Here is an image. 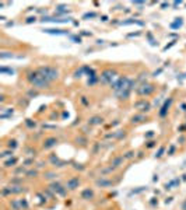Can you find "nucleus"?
<instances>
[{
    "label": "nucleus",
    "instance_id": "nucleus-1",
    "mask_svg": "<svg viewBox=\"0 0 186 210\" xmlns=\"http://www.w3.org/2000/svg\"><path fill=\"white\" fill-rule=\"evenodd\" d=\"M133 84H134V81L130 80L129 77H119L110 86H112L114 91L116 92V95L120 99H127V97L130 95V91L133 88Z\"/></svg>",
    "mask_w": 186,
    "mask_h": 210
},
{
    "label": "nucleus",
    "instance_id": "nucleus-2",
    "mask_svg": "<svg viewBox=\"0 0 186 210\" xmlns=\"http://www.w3.org/2000/svg\"><path fill=\"white\" fill-rule=\"evenodd\" d=\"M27 79H28L29 84L34 86L35 88H48L49 84H51L41 73H39L38 70H32V72H29L28 76H27Z\"/></svg>",
    "mask_w": 186,
    "mask_h": 210
},
{
    "label": "nucleus",
    "instance_id": "nucleus-3",
    "mask_svg": "<svg viewBox=\"0 0 186 210\" xmlns=\"http://www.w3.org/2000/svg\"><path fill=\"white\" fill-rule=\"evenodd\" d=\"M37 70H38L39 73H41L42 76L49 81V83H52V81H55V80L59 79V70H57L56 67H53V66H41V67H38Z\"/></svg>",
    "mask_w": 186,
    "mask_h": 210
},
{
    "label": "nucleus",
    "instance_id": "nucleus-4",
    "mask_svg": "<svg viewBox=\"0 0 186 210\" xmlns=\"http://www.w3.org/2000/svg\"><path fill=\"white\" fill-rule=\"evenodd\" d=\"M115 77H116V72L112 69H107L101 73L99 81H101L102 84H112L115 81Z\"/></svg>",
    "mask_w": 186,
    "mask_h": 210
},
{
    "label": "nucleus",
    "instance_id": "nucleus-5",
    "mask_svg": "<svg viewBox=\"0 0 186 210\" xmlns=\"http://www.w3.org/2000/svg\"><path fill=\"white\" fill-rule=\"evenodd\" d=\"M155 91V87L153 86V84H148V83H145V84H141V86L139 87V88H137V94H139V95H151L153 92Z\"/></svg>",
    "mask_w": 186,
    "mask_h": 210
},
{
    "label": "nucleus",
    "instance_id": "nucleus-6",
    "mask_svg": "<svg viewBox=\"0 0 186 210\" xmlns=\"http://www.w3.org/2000/svg\"><path fill=\"white\" fill-rule=\"evenodd\" d=\"M11 207H13V210H22L28 207V203L25 199H14V200H11Z\"/></svg>",
    "mask_w": 186,
    "mask_h": 210
},
{
    "label": "nucleus",
    "instance_id": "nucleus-7",
    "mask_svg": "<svg viewBox=\"0 0 186 210\" xmlns=\"http://www.w3.org/2000/svg\"><path fill=\"white\" fill-rule=\"evenodd\" d=\"M49 188H51L52 192H56V193L62 195V196H64V195H66V189L67 188H63V186H62L59 182H52Z\"/></svg>",
    "mask_w": 186,
    "mask_h": 210
},
{
    "label": "nucleus",
    "instance_id": "nucleus-8",
    "mask_svg": "<svg viewBox=\"0 0 186 210\" xmlns=\"http://www.w3.org/2000/svg\"><path fill=\"white\" fill-rule=\"evenodd\" d=\"M172 102H173L172 98H168L167 101L164 102V105H162V107H161V109H160V116H161V118L167 116V114H168V111H169V108H171V105H172Z\"/></svg>",
    "mask_w": 186,
    "mask_h": 210
},
{
    "label": "nucleus",
    "instance_id": "nucleus-9",
    "mask_svg": "<svg viewBox=\"0 0 186 210\" xmlns=\"http://www.w3.org/2000/svg\"><path fill=\"white\" fill-rule=\"evenodd\" d=\"M79 185H80V178L79 177H73V178H70L69 181H67L66 188L69 189V191H74V189L79 188Z\"/></svg>",
    "mask_w": 186,
    "mask_h": 210
},
{
    "label": "nucleus",
    "instance_id": "nucleus-10",
    "mask_svg": "<svg viewBox=\"0 0 186 210\" xmlns=\"http://www.w3.org/2000/svg\"><path fill=\"white\" fill-rule=\"evenodd\" d=\"M21 192H25V188H22V186H9V188H4L3 189V195L21 193Z\"/></svg>",
    "mask_w": 186,
    "mask_h": 210
},
{
    "label": "nucleus",
    "instance_id": "nucleus-11",
    "mask_svg": "<svg viewBox=\"0 0 186 210\" xmlns=\"http://www.w3.org/2000/svg\"><path fill=\"white\" fill-rule=\"evenodd\" d=\"M56 143H57L56 137H48V139L44 142V149H51V147L56 146Z\"/></svg>",
    "mask_w": 186,
    "mask_h": 210
},
{
    "label": "nucleus",
    "instance_id": "nucleus-12",
    "mask_svg": "<svg viewBox=\"0 0 186 210\" xmlns=\"http://www.w3.org/2000/svg\"><path fill=\"white\" fill-rule=\"evenodd\" d=\"M44 32H46V34H52V35H64V34H67L64 29H55V28H46V29H44Z\"/></svg>",
    "mask_w": 186,
    "mask_h": 210
},
{
    "label": "nucleus",
    "instance_id": "nucleus-13",
    "mask_svg": "<svg viewBox=\"0 0 186 210\" xmlns=\"http://www.w3.org/2000/svg\"><path fill=\"white\" fill-rule=\"evenodd\" d=\"M136 108H139L140 111H150V104L145 101H141V102H136L134 104Z\"/></svg>",
    "mask_w": 186,
    "mask_h": 210
},
{
    "label": "nucleus",
    "instance_id": "nucleus-14",
    "mask_svg": "<svg viewBox=\"0 0 186 210\" xmlns=\"http://www.w3.org/2000/svg\"><path fill=\"white\" fill-rule=\"evenodd\" d=\"M81 197L83 199H85V200H90V199L94 197V192H92L91 189H84L83 193H81Z\"/></svg>",
    "mask_w": 186,
    "mask_h": 210
},
{
    "label": "nucleus",
    "instance_id": "nucleus-15",
    "mask_svg": "<svg viewBox=\"0 0 186 210\" xmlns=\"http://www.w3.org/2000/svg\"><path fill=\"white\" fill-rule=\"evenodd\" d=\"M102 121H104V119H102L101 116H92V118L88 119V125H91V126H95V125H101Z\"/></svg>",
    "mask_w": 186,
    "mask_h": 210
},
{
    "label": "nucleus",
    "instance_id": "nucleus-16",
    "mask_svg": "<svg viewBox=\"0 0 186 210\" xmlns=\"http://www.w3.org/2000/svg\"><path fill=\"white\" fill-rule=\"evenodd\" d=\"M141 121H145L144 115H136V116L132 118V123H139V122H141Z\"/></svg>",
    "mask_w": 186,
    "mask_h": 210
},
{
    "label": "nucleus",
    "instance_id": "nucleus-17",
    "mask_svg": "<svg viewBox=\"0 0 186 210\" xmlns=\"http://www.w3.org/2000/svg\"><path fill=\"white\" fill-rule=\"evenodd\" d=\"M16 162H17V158H11V160H9V161L4 162V167H13Z\"/></svg>",
    "mask_w": 186,
    "mask_h": 210
},
{
    "label": "nucleus",
    "instance_id": "nucleus-18",
    "mask_svg": "<svg viewBox=\"0 0 186 210\" xmlns=\"http://www.w3.org/2000/svg\"><path fill=\"white\" fill-rule=\"evenodd\" d=\"M122 157H118V158H115L114 160V161H112V165H114V167H119V164H120V162H122Z\"/></svg>",
    "mask_w": 186,
    "mask_h": 210
},
{
    "label": "nucleus",
    "instance_id": "nucleus-19",
    "mask_svg": "<svg viewBox=\"0 0 186 210\" xmlns=\"http://www.w3.org/2000/svg\"><path fill=\"white\" fill-rule=\"evenodd\" d=\"M183 24V21L180 18H178V21L176 22H173V24H171V27H172V28H178V27H180Z\"/></svg>",
    "mask_w": 186,
    "mask_h": 210
},
{
    "label": "nucleus",
    "instance_id": "nucleus-20",
    "mask_svg": "<svg viewBox=\"0 0 186 210\" xmlns=\"http://www.w3.org/2000/svg\"><path fill=\"white\" fill-rule=\"evenodd\" d=\"M83 72H85V66H83L81 69H79V70H77L76 73H74V76H76V77H80V76H81V74H83Z\"/></svg>",
    "mask_w": 186,
    "mask_h": 210
},
{
    "label": "nucleus",
    "instance_id": "nucleus-21",
    "mask_svg": "<svg viewBox=\"0 0 186 210\" xmlns=\"http://www.w3.org/2000/svg\"><path fill=\"white\" fill-rule=\"evenodd\" d=\"M7 146H9L10 149H16V147H17V142H16V140H10Z\"/></svg>",
    "mask_w": 186,
    "mask_h": 210
},
{
    "label": "nucleus",
    "instance_id": "nucleus-22",
    "mask_svg": "<svg viewBox=\"0 0 186 210\" xmlns=\"http://www.w3.org/2000/svg\"><path fill=\"white\" fill-rule=\"evenodd\" d=\"M11 154H13V150H9V151H3V153L0 154V157H7V156H11Z\"/></svg>",
    "mask_w": 186,
    "mask_h": 210
},
{
    "label": "nucleus",
    "instance_id": "nucleus-23",
    "mask_svg": "<svg viewBox=\"0 0 186 210\" xmlns=\"http://www.w3.org/2000/svg\"><path fill=\"white\" fill-rule=\"evenodd\" d=\"M56 9H57V11H59V13H66V11H67L66 6H57Z\"/></svg>",
    "mask_w": 186,
    "mask_h": 210
},
{
    "label": "nucleus",
    "instance_id": "nucleus-24",
    "mask_svg": "<svg viewBox=\"0 0 186 210\" xmlns=\"http://www.w3.org/2000/svg\"><path fill=\"white\" fill-rule=\"evenodd\" d=\"M164 150H165V147H161V149L158 150V153L155 154V157H157V158H160V157L162 156V153H164Z\"/></svg>",
    "mask_w": 186,
    "mask_h": 210
},
{
    "label": "nucleus",
    "instance_id": "nucleus-25",
    "mask_svg": "<svg viewBox=\"0 0 186 210\" xmlns=\"http://www.w3.org/2000/svg\"><path fill=\"white\" fill-rule=\"evenodd\" d=\"M97 185H101V186H105V185H110L109 181H97Z\"/></svg>",
    "mask_w": 186,
    "mask_h": 210
},
{
    "label": "nucleus",
    "instance_id": "nucleus-26",
    "mask_svg": "<svg viewBox=\"0 0 186 210\" xmlns=\"http://www.w3.org/2000/svg\"><path fill=\"white\" fill-rule=\"evenodd\" d=\"M95 16H97L95 13H88V14H85V16H84V18H88V17H91V18H92V17H95Z\"/></svg>",
    "mask_w": 186,
    "mask_h": 210
},
{
    "label": "nucleus",
    "instance_id": "nucleus-27",
    "mask_svg": "<svg viewBox=\"0 0 186 210\" xmlns=\"http://www.w3.org/2000/svg\"><path fill=\"white\" fill-rule=\"evenodd\" d=\"M27 125H28L29 127H32V126H35V122L32 123V122H29V119H27Z\"/></svg>",
    "mask_w": 186,
    "mask_h": 210
},
{
    "label": "nucleus",
    "instance_id": "nucleus-28",
    "mask_svg": "<svg viewBox=\"0 0 186 210\" xmlns=\"http://www.w3.org/2000/svg\"><path fill=\"white\" fill-rule=\"evenodd\" d=\"M34 21H35V17H29V18L27 20V22H28V24H29V22H34Z\"/></svg>",
    "mask_w": 186,
    "mask_h": 210
},
{
    "label": "nucleus",
    "instance_id": "nucleus-29",
    "mask_svg": "<svg viewBox=\"0 0 186 210\" xmlns=\"http://www.w3.org/2000/svg\"><path fill=\"white\" fill-rule=\"evenodd\" d=\"M125 157H126V158H132V157H133V153H132V151H130V153H127Z\"/></svg>",
    "mask_w": 186,
    "mask_h": 210
},
{
    "label": "nucleus",
    "instance_id": "nucleus-30",
    "mask_svg": "<svg viewBox=\"0 0 186 210\" xmlns=\"http://www.w3.org/2000/svg\"><path fill=\"white\" fill-rule=\"evenodd\" d=\"M28 175H29V177H32V175L35 177V175H37V171H29V172H28Z\"/></svg>",
    "mask_w": 186,
    "mask_h": 210
},
{
    "label": "nucleus",
    "instance_id": "nucleus-31",
    "mask_svg": "<svg viewBox=\"0 0 186 210\" xmlns=\"http://www.w3.org/2000/svg\"><path fill=\"white\" fill-rule=\"evenodd\" d=\"M182 210H186V199H185V202L182 203Z\"/></svg>",
    "mask_w": 186,
    "mask_h": 210
}]
</instances>
